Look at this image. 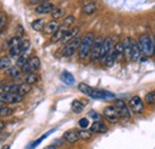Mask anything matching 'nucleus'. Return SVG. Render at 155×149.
Instances as JSON below:
<instances>
[{
    "instance_id": "obj_24",
    "label": "nucleus",
    "mask_w": 155,
    "mask_h": 149,
    "mask_svg": "<svg viewBox=\"0 0 155 149\" xmlns=\"http://www.w3.org/2000/svg\"><path fill=\"white\" fill-rule=\"evenodd\" d=\"M29 63H30V66H31V68H32L34 72L38 71L39 68H41V60H39V57H37V56H31L29 58Z\"/></svg>"
},
{
    "instance_id": "obj_7",
    "label": "nucleus",
    "mask_w": 155,
    "mask_h": 149,
    "mask_svg": "<svg viewBox=\"0 0 155 149\" xmlns=\"http://www.w3.org/2000/svg\"><path fill=\"white\" fill-rule=\"evenodd\" d=\"M103 43H104V38L103 37H96V41L93 43V47H92V50H91V54H90V58L91 61H97L100 58V51H101V47H103Z\"/></svg>"
},
{
    "instance_id": "obj_8",
    "label": "nucleus",
    "mask_w": 155,
    "mask_h": 149,
    "mask_svg": "<svg viewBox=\"0 0 155 149\" xmlns=\"http://www.w3.org/2000/svg\"><path fill=\"white\" fill-rule=\"evenodd\" d=\"M129 105H130V109H131V111L136 113V114H140V113H142L143 110H144V103H143V100L140 98V97H133L131 99H130V101H129Z\"/></svg>"
},
{
    "instance_id": "obj_44",
    "label": "nucleus",
    "mask_w": 155,
    "mask_h": 149,
    "mask_svg": "<svg viewBox=\"0 0 155 149\" xmlns=\"http://www.w3.org/2000/svg\"><path fill=\"white\" fill-rule=\"evenodd\" d=\"M45 1H48V0H29V2L32 4V5H41V4L45 2Z\"/></svg>"
},
{
    "instance_id": "obj_35",
    "label": "nucleus",
    "mask_w": 155,
    "mask_h": 149,
    "mask_svg": "<svg viewBox=\"0 0 155 149\" xmlns=\"http://www.w3.org/2000/svg\"><path fill=\"white\" fill-rule=\"evenodd\" d=\"M29 56H28V54L26 53H24V54H21V55L18 57V60H17V66L18 67H21V66H24L28 61H29Z\"/></svg>"
},
{
    "instance_id": "obj_28",
    "label": "nucleus",
    "mask_w": 155,
    "mask_h": 149,
    "mask_svg": "<svg viewBox=\"0 0 155 149\" xmlns=\"http://www.w3.org/2000/svg\"><path fill=\"white\" fill-rule=\"evenodd\" d=\"M51 17L53 19H60L62 18L63 16H64V8H62V7H55L53 11H51Z\"/></svg>"
},
{
    "instance_id": "obj_11",
    "label": "nucleus",
    "mask_w": 155,
    "mask_h": 149,
    "mask_svg": "<svg viewBox=\"0 0 155 149\" xmlns=\"http://www.w3.org/2000/svg\"><path fill=\"white\" fill-rule=\"evenodd\" d=\"M60 28H61V25H60L58 19H53L49 23H47L45 29H44V32L45 34H49V35H53V34H55L58 31Z\"/></svg>"
},
{
    "instance_id": "obj_26",
    "label": "nucleus",
    "mask_w": 155,
    "mask_h": 149,
    "mask_svg": "<svg viewBox=\"0 0 155 149\" xmlns=\"http://www.w3.org/2000/svg\"><path fill=\"white\" fill-rule=\"evenodd\" d=\"M31 91V85L28 84V82H23L19 85V88H18V92H19L21 95H26V94L30 93Z\"/></svg>"
},
{
    "instance_id": "obj_38",
    "label": "nucleus",
    "mask_w": 155,
    "mask_h": 149,
    "mask_svg": "<svg viewBox=\"0 0 155 149\" xmlns=\"http://www.w3.org/2000/svg\"><path fill=\"white\" fill-rule=\"evenodd\" d=\"M54 130H55V129H54ZM54 130H51V131H54ZM51 131H49L48 134H45V135H43V136H41V137H39V138H38V140H37V141H35V142H34V143L31 144V147H30V149H32V148H35V147H37V146H38L39 143H41V142H42V141H43L44 138H47V137L49 136V134H50Z\"/></svg>"
},
{
    "instance_id": "obj_20",
    "label": "nucleus",
    "mask_w": 155,
    "mask_h": 149,
    "mask_svg": "<svg viewBox=\"0 0 155 149\" xmlns=\"http://www.w3.org/2000/svg\"><path fill=\"white\" fill-rule=\"evenodd\" d=\"M45 25H47V23H45V20L43 18L36 19V20H34L31 23V28L35 31H43L45 29Z\"/></svg>"
},
{
    "instance_id": "obj_45",
    "label": "nucleus",
    "mask_w": 155,
    "mask_h": 149,
    "mask_svg": "<svg viewBox=\"0 0 155 149\" xmlns=\"http://www.w3.org/2000/svg\"><path fill=\"white\" fill-rule=\"evenodd\" d=\"M43 149H56V146H55V144H51V146H47V147H44Z\"/></svg>"
},
{
    "instance_id": "obj_41",
    "label": "nucleus",
    "mask_w": 155,
    "mask_h": 149,
    "mask_svg": "<svg viewBox=\"0 0 155 149\" xmlns=\"http://www.w3.org/2000/svg\"><path fill=\"white\" fill-rule=\"evenodd\" d=\"M16 36H18V37L23 38L25 36V31H24V28L21 26V25H17V29H16Z\"/></svg>"
},
{
    "instance_id": "obj_3",
    "label": "nucleus",
    "mask_w": 155,
    "mask_h": 149,
    "mask_svg": "<svg viewBox=\"0 0 155 149\" xmlns=\"http://www.w3.org/2000/svg\"><path fill=\"white\" fill-rule=\"evenodd\" d=\"M138 45L142 51V54L146 56H152L155 51V43L154 38L149 34H142L138 38Z\"/></svg>"
},
{
    "instance_id": "obj_14",
    "label": "nucleus",
    "mask_w": 155,
    "mask_h": 149,
    "mask_svg": "<svg viewBox=\"0 0 155 149\" xmlns=\"http://www.w3.org/2000/svg\"><path fill=\"white\" fill-rule=\"evenodd\" d=\"M63 138L68 142V143H77L80 140L79 135H78L77 130H68L63 134Z\"/></svg>"
},
{
    "instance_id": "obj_33",
    "label": "nucleus",
    "mask_w": 155,
    "mask_h": 149,
    "mask_svg": "<svg viewBox=\"0 0 155 149\" xmlns=\"http://www.w3.org/2000/svg\"><path fill=\"white\" fill-rule=\"evenodd\" d=\"M74 22H75V17L74 16H67L66 18L63 19V26H67V28H73V24H74Z\"/></svg>"
},
{
    "instance_id": "obj_32",
    "label": "nucleus",
    "mask_w": 155,
    "mask_h": 149,
    "mask_svg": "<svg viewBox=\"0 0 155 149\" xmlns=\"http://www.w3.org/2000/svg\"><path fill=\"white\" fill-rule=\"evenodd\" d=\"M11 67V60L8 58V57H1V60H0V68L2 69V71H5V69H8Z\"/></svg>"
},
{
    "instance_id": "obj_37",
    "label": "nucleus",
    "mask_w": 155,
    "mask_h": 149,
    "mask_svg": "<svg viewBox=\"0 0 155 149\" xmlns=\"http://www.w3.org/2000/svg\"><path fill=\"white\" fill-rule=\"evenodd\" d=\"M20 48H21L23 53H28V50L30 49V41L29 39H23V42L20 44Z\"/></svg>"
},
{
    "instance_id": "obj_31",
    "label": "nucleus",
    "mask_w": 155,
    "mask_h": 149,
    "mask_svg": "<svg viewBox=\"0 0 155 149\" xmlns=\"http://www.w3.org/2000/svg\"><path fill=\"white\" fill-rule=\"evenodd\" d=\"M21 54H24V53H23L20 45L13 47V48H10V56H11V57H19Z\"/></svg>"
},
{
    "instance_id": "obj_2",
    "label": "nucleus",
    "mask_w": 155,
    "mask_h": 149,
    "mask_svg": "<svg viewBox=\"0 0 155 149\" xmlns=\"http://www.w3.org/2000/svg\"><path fill=\"white\" fill-rule=\"evenodd\" d=\"M94 41H96V35L93 32H87L84 36L82 41H81V44H80V48H79V57L81 60L86 58L91 54V50H92Z\"/></svg>"
},
{
    "instance_id": "obj_18",
    "label": "nucleus",
    "mask_w": 155,
    "mask_h": 149,
    "mask_svg": "<svg viewBox=\"0 0 155 149\" xmlns=\"http://www.w3.org/2000/svg\"><path fill=\"white\" fill-rule=\"evenodd\" d=\"M124 44V53L127 60H131V48H133V38L127 37L123 42Z\"/></svg>"
},
{
    "instance_id": "obj_40",
    "label": "nucleus",
    "mask_w": 155,
    "mask_h": 149,
    "mask_svg": "<svg viewBox=\"0 0 155 149\" xmlns=\"http://www.w3.org/2000/svg\"><path fill=\"white\" fill-rule=\"evenodd\" d=\"M79 125H80L81 129H87L90 127V121L87 118H81L79 121Z\"/></svg>"
},
{
    "instance_id": "obj_10",
    "label": "nucleus",
    "mask_w": 155,
    "mask_h": 149,
    "mask_svg": "<svg viewBox=\"0 0 155 149\" xmlns=\"http://www.w3.org/2000/svg\"><path fill=\"white\" fill-rule=\"evenodd\" d=\"M114 45H112V38L111 37H106L104 38V43H103V47H101V51H100V58L99 60H105L106 56L109 55V53L112 50Z\"/></svg>"
},
{
    "instance_id": "obj_30",
    "label": "nucleus",
    "mask_w": 155,
    "mask_h": 149,
    "mask_svg": "<svg viewBox=\"0 0 155 149\" xmlns=\"http://www.w3.org/2000/svg\"><path fill=\"white\" fill-rule=\"evenodd\" d=\"M21 42H23V39L18 36H15V37H12L8 42H7V47L8 48H13V47H17V45H20L21 44Z\"/></svg>"
},
{
    "instance_id": "obj_21",
    "label": "nucleus",
    "mask_w": 155,
    "mask_h": 149,
    "mask_svg": "<svg viewBox=\"0 0 155 149\" xmlns=\"http://www.w3.org/2000/svg\"><path fill=\"white\" fill-rule=\"evenodd\" d=\"M116 61H117V56H116V51H115V47H114L112 50L109 53V55L106 56V58L104 60V62H105L106 67H112Z\"/></svg>"
},
{
    "instance_id": "obj_42",
    "label": "nucleus",
    "mask_w": 155,
    "mask_h": 149,
    "mask_svg": "<svg viewBox=\"0 0 155 149\" xmlns=\"http://www.w3.org/2000/svg\"><path fill=\"white\" fill-rule=\"evenodd\" d=\"M5 25H6V16L4 12H1V17H0V30L1 31H4Z\"/></svg>"
},
{
    "instance_id": "obj_19",
    "label": "nucleus",
    "mask_w": 155,
    "mask_h": 149,
    "mask_svg": "<svg viewBox=\"0 0 155 149\" xmlns=\"http://www.w3.org/2000/svg\"><path fill=\"white\" fill-rule=\"evenodd\" d=\"M61 80H62L67 86H73V85L75 84V79H74L73 74L69 73V72H67V71H64V72L61 74Z\"/></svg>"
},
{
    "instance_id": "obj_9",
    "label": "nucleus",
    "mask_w": 155,
    "mask_h": 149,
    "mask_svg": "<svg viewBox=\"0 0 155 149\" xmlns=\"http://www.w3.org/2000/svg\"><path fill=\"white\" fill-rule=\"evenodd\" d=\"M56 6L53 4V2H50V1H45V2H43V4H41V5H37L36 6V8H35V13H37V15H48V13H51V11L55 8Z\"/></svg>"
},
{
    "instance_id": "obj_17",
    "label": "nucleus",
    "mask_w": 155,
    "mask_h": 149,
    "mask_svg": "<svg viewBox=\"0 0 155 149\" xmlns=\"http://www.w3.org/2000/svg\"><path fill=\"white\" fill-rule=\"evenodd\" d=\"M97 10H98L97 4H96V2H92V1L86 2V4L82 6V12H84L85 15H87V16H91V15L96 13Z\"/></svg>"
},
{
    "instance_id": "obj_34",
    "label": "nucleus",
    "mask_w": 155,
    "mask_h": 149,
    "mask_svg": "<svg viewBox=\"0 0 155 149\" xmlns=\"http://www.w3.org/2000/svg\"><path fill=\"white\" fill-rule=\"evenodd\" d=\"M144 101H146L147 104H149V105H155V91L146 94Z\"/></svg>"
},
{
    "instance_id": "obj_48",
    "label": "nucleus",
    "mask_w": 155,
    "mask_h": 149,
    "mask_svg": "<svg viewBox=\"0 0 155 149\" xmlns=\"http://www.w3.org/2000/svg\"><path fill=\"white\" fill-rule=\"evenodd\" d=\"M154 43H155V38H154Z\"/></svg>"
},
{
    "instance_id": "obj_46",
    "label": "nucleus",
    "mask_w": 155,
    "mask_h": 149,
    "mask_svg": "<svg viewBox=\"0 0 155 149\" xmlns=\"http://www.w3.org/2000/svg\"><path fill=\"white\" fill-rule=\"evenodd\" d=\"M4 128H5V123H4V121H1V122H0V129L2 130Z\"/></svg>"
},
{
    "instance_id": "obj_16",
    "label": "nucleus",
    "mask_w": 155,
    "mask_h": 149,
    "mask_svg": "<svg viewBox=\"0 0 155 149\" xmlns=\"http://www.w3.org/2000/svg\"><path fill=\"white\" fill-rule=\"evenodd\" d=\"M141 49L138 45V42H136L135 39H133V48H131V61L138 62L140 61V56H141Z\"/></svg>"
},
{
    "instance_id": "obj_29",
    "label": "nucleus",
    "mask_w": 155,
    "mask_h": 149,
    "mask_svg": "<svg viewBox=\"0 0 155 149\" xmlns=\"http://www.w3.org/2000/svg\"><path fill=\"white\" fill-rule=\"evenodd\" d=\"M72 110L73 112H75V113H81L82 110H84V104H82V101H80V100H73V103H72Z\"/></svg>"
},
{
    "instance_id": "obj_1",
    "label": "nucleus",
    "mask_w": 155,
    "mask_h": 149,
    "mask_svg": "<svg viewBox=\"0 0 155 149\" xmlns=\"http://www.w3.org/2000/svg\"><path fill=\"white\" fill-rule=\"evenodd\" d=\"M78 90L85 95H88L90 98L92 99H101V100H105V99H115V94L111 93V92H107V91H104V90H97V88H92L91 86H88L87 84H84V82H80L78 85Z\"/></svg>"
},
{
    "instance_id": "obj_13",
    "label": "nucleus",
    "mask_w": 155,
    "mask_h": 149,
    "mask_svg": "<svg viewBox=\"0 0 155 149\" xmlns=\"http://www.w3.org/2000/svg\"><path fill=\"white\" fill-rule=\"evenodd\" d=\"M69 30V28H67V26H63V25H61V28L58 29V31L55 32V34H53L51 35V38H50V41L53 42V43H56V42H61V39L63 38V36L66 35V32Z\"/></svg>"
},
{
    "instance_id": "obj_22",
    "label": "nucleus",
    "mask_w": 155,
    "mask_h": 149,
    "mask_svg": "<svg viewBox=\"0 0 155 149\" xmlns=\"http://www.w3.org/2000/svg\"><path fill=\"white\" fill-rule=\"evenodd\" d=\"M115 51H116L117 61H119V60H122L123 57H125V53H124V44H123V42H118L116 45H115Z\"/></svg>"
},
{
    "instance_id": "obj_6",
    "label": "nucleus",
    "mask_w": 155,
    "mask_h": 149,
    "mask_svg": "<svg viewBox=\"0 0 155 149\" xmlns=\"http://www.w3.org/2000/svg\"><path fill=\"white\" fill-rule=\"evenodd\" d=\"M115 108H116V110L118 111L119 113V116H120V118H125V119H129L130 117H131V114H130V109L128 108V105L123 101V100H120V99H115Z\"/></svg>"
},
{
    "instance_id": "obj_23",
    "label": "nucleus",
    "mask_w": 155,
    "mask_h": 149,
    "mask_svg": "<svg viewBox=\"0 0 155 149\" xmlns=\"http://www.w3.org/2000/svg\"><path fill=\"white\" fill-rule=\"evenodd\" d=\"M78 131V135H79V137H80V140H82V141H88V140H91L92 138V131L91 130H86V129H79Z\"/></svg>"
},
{
    "instance_id": "obj_25",
    "label": "nucleus",
    "mask_w": 155,
    "mask_h": 149,
    "mask_svg": "<svg viewBox=\"0 0 155 149\" xmlns=\"http://www.w3.org/2000/svg\"><path fill=\"white\" fill-rule=\"evenodd\" d=\"M6 73L11 78H19L21 71L18 68V66H11L8 69H6Z\"/></svg>"
},
{
    "instance_id": "obj_43",
    "label": "nucleus",
    "mask_w": 155,
    "mask_h": 149,
    "mask_svg": "<svg viewBox=\"0 0 155 149\" xmlns=\"http://www.w3.org/2000/svg\"><path fill=\"white\" fill-rule=\"evenodd\" d=\"M88 114H90V117L93 118L94 121H98V119H99V114H98L96 111H90L88 112Z\"/></svg>"
},
{
    "instance_id": "obj_4",
    "label": "nucleus",
    "mask_w": 155,
    "mask_h": 149,
    "mask_svg": "<svg viewBox=\"0 0 155 149\" xmlns=\"http://www.w3.org/2000/svg\"><path fill=\"white\" fill-rule=\"evenodd\" d=\"M81 38L77 36L75 38H73L72 41H69L66 45H64V48H63V50H62V55L64 56V57H69V56H72L77 50H79V48H80V44H81Z\"/></svg>"
},
{
    "instance_id": "obj_27",
    "label": "nucleus",
    "mask_w": 155,
    "mask_h": 149,
    "mask_svg": "<svg viewBox=\"0 0 155 149\" xmlns=\"http://www.w3.org/2000/svg\"><path fill=\"white\" fill-rule=\"evenodd\" d=\"M38 80H39L38 75L36 74L35 72L26 74V78H25V82H28V84H30V85H35Z\"/></svg>"
},
{
    "instance_id": "obj_47",
    "label": "nucleus",
    "mask_w": 155,
    "mask_h": 149,
    "mask_svg": "<svg viewBox=\"0 0 155 149\" xmlns=\"http://www.w3.org/2000/svg\"><path fill=\"white\" fill-rule=\"evenodd\" d=\"M2 149H10V146H5V147H2Z\"/></svg>"
},
{
    "instance_id": "obj_15",
    "label": "nucleus",
    "mask_w": 155,
    "mask_h": 149,
    "mask_svg": "<svg viewBox=\"0 0 155 149\" xmlns=\"http://www.w3.org/2000/svg\"><path fill=\"white\" fill-rule=\"evenodd\" d=\"M90 130L92 131L93 134H105V132L107 131V127H106L105 124L98 122V121H94V122L92 123Z\"/></svg>"
},
{
    "instance_id": "obj_36",
    "label": "nucleus",
    "mask_w": 155,
    "mask_h": 149,
    "mask_svg": "<svg viewBox=\"0 0 155 149\" xmlns=\"http://www.w3.org/2000/svg\"><path fill=\"white\" fill-rule=\"evenodd\" d=\"M20 71H21V73H24V74H29V73H32V72H34L32 68H31V66H30V63H29V61H28L24 66L20 67Z\"/></svg>"
},
{
    "instance_id": "obj_5",
    "label": "nucleus",
    "mask_w": 155,
    "mask_h": 149,
    "mask_svg": "<svg viewBox=\"0 0 155 149\" xmlns=\"http://www.w3.org/2000/svg\"><path fill=\"white\" fill-rule=\"evenodd\" d=\"M103 117L110 123H117L118 119L120 118V116H119L118 111L116 110L115 105L114 106H106L104 109V111H103Z\"/></svg>"
},
{
    "instance_id": "obj_12",
    "label": "nucleus",
    "mask_w": 155,
    "mask_h": 149,
    "mask_svg": "<svg viewBox=\"0 0 155 149\" xmlns=\"http://www.w3.org/2000/svg\"><path fill=\"white\" fill-rule=\"evenodd\" d=\"M79 31H80V29L79 28H71L67 32H66V35L63 36V38L61 39V43H64V44H67L69 41H72L73 38H75L79 35Z\"/></svg>"
},
{
    "instance_id": "obj_39",
    "label": "nucleus",
    "mask_w": 155,
    "mask_h": 149,
    "mask_svg": "<svg viewBox=\"0 0 155 149\" xmlns=\"http://www.w3.org/2000/svg\"><path fill=\"white\" fill-rule=\"evenodd\" d=\"M13 113V109L11 108H1V117H8Z\"/></svg>"
}]
</instances>
